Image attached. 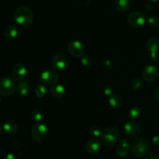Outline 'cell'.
<instances>
[{
    "mask_svg": "<svg viewBox=\"0 0 159 159\" xmlns=\"http://www.w3.org/2000/svg\"><path fill=\"white\" fill-rule=\"evenodd\" d=\"M13 19L20 26H28L34 20V13L27 6H19L14 12Z\"/></svg>",
    "mask_w": 159,
    "mask_h": 159,
    "instance_id": "cell-1",
    "label": "cell"
},
{
    "mask_svg": "<svg viewBox=\"0 0 159 159\" xmlns=\"http://www.w3.org/2000/svg\"><path fill=\"white\" fill-rule=\"evenodd\" d=\"M120 133L117 128L110 126L102 131L101 134V141L107 147H112L116 144L120 140Z\"/></svg>",
    "mask_w": 159,
    "mask_h": 159,
    "instance_id": "cell-2",
    "label": "cell"
},
{
    "mask_svg": "<svg viewBox=\"0 0 159 159\" xmlns=\"http://www.w3.org/2000/svg\"><path fill=\"white\" fill-rule=\"evenodd\" d=\"M132 154L137 157H145L149 151V143L145 138L140 137L134 141L131 147Z\"/></svg>",
    "mask_w": 159,
    "mask_h": 159,
    "instance_id": "cell-3",
    "label": "cell"
},
{
    "mask_svg": "<svg viewBox=\"0 0 159 159\" xmlns=\"http://www.w3.org/2000/svg\"><path fill=\"white\" fill-rule=\"evenodd\" d=\"M48 134V126L42 123H37L33 126L30 131V135L33 140L36 142L43 141L46 139Z\"/></svg>",
    "mask_w": 159,
    "mask_h": 159,
    "instance_id": "cell-4",
    "label": "cell"
},
{
    "mask_svg": "<svg viewBox=\"0 0 159 159\" xmlns=\"http://www.w3.org/2000/svg\"><path fill=\"white\" fill-rule=\"evenodd\" d=\"M17 85L16 81L10 77H4L0 80V95L9 96L16 91Z\"/></svg>",
    "mask_w": 159,
    "mask_h": 159,
    "instance_id": "cell-5",
    "label": "cell"
},
{
    "mask_svg": "<svg viewBox=\"0 0 159 159\" xmlns=\"http://www.w3.org/2000/svg\"><path fill=\"white\" fill-rule=\"evenodd\" d=\"M68 51L73 57L81 59L85 54V48L80 41L72 40L68 44Z\"/></svg>",
    "mask_w": 159,
    "mask_h": 159,
    "instance_id": "cell-6",
    "label": "cell"
},
{
    "mask_svg": "<svg viewBox=\"0 0 159 159\" xmlns=\"http://www.w3.org/2000/svg\"><path fill=\"white\" fill-rule=\"evenodd\" d=\"M143 80L146 82H154L159 76V70L158 67L152 64L145 65L141 73Z\"/></svg>",
    "mask_w": 159,
    "mask_h": 159,
    "instance_id": "cell-7",
    "label": "cell"
},
{
    "mask_svg": "<svg viewBox=\"0 0 159 159\" xmlns=\"http://www.w3.org/2000/svg\"><path fill=\"white\" fill-rule=\"evenodd\" d=\"M127 22L133 27H141L146 23L145 15L138 11L132 12L127 16Z\"/></svg>",
    "mask_w": 159,
    "mask_h": 159,
    "instance_id": "cell-8",
    "label": "cell"
},
{
    "mask_svg": "<svg viewBox=\"0 0 159 159\" xmlns=\"http://www.w3.org/2000/svg\"><path fill=\"white\" fill-rule=\"evenodd\" d=\"M40 79L44 85H54L58 80L59 74L56 70H46L42 72Z\"/></svg>",
    "mask_w": 159,
    "mask_h": 159,
    "instance_id": "cell-9",
    "label": "cell"
},
{
    "mask_svg": "<svg viewBox=\"0 0 159 159\" xmlns=\"http://www.w3.org/2000/svg\"><path fill=\"white\" fill-rule=\"evenodd\" d=\"M147 48L150 52V59L152 62H156L158 57L157 51L159 50V39L156 37H152L148 40Z\"/></svg>",
    "mask_w": 159,
    "mask_h": 159,
    "instance_id": "cell-10",
    "label": "cell"
},
{
    "mask_svg": "<svg viewBox=\"0 0 159 159\" xmlns=\"http://www.w3.org/2000/svg\"><path fill=\"white\" fill-rule=\"evenodd\" d=\"M124 132H125L126 135L130 138H137L138 136L140 135V127L138 125V123H135L133 120H130V121L127 122L124 126Z\"/></svg>",
    "mask_w": 159,
    "mask_h": 159,
    "instance_id": "cell-11",
    "label": "cell"
},
{
    "mask_svg": "<svg viewBox=\"0 0 159 159\" xmlns=\"http://www.w3.org/2000/svg\"><path fill=\"white\" fill-rule=\"evenodd\" d=\"M27 74V70L26 66L23 64L18 62L13 65L12 70V75L13 76V79L17 81H23L26 77Z\"/></svg>",
    "mask_w": 159,
    "mask_h": 159,
    "instance_id": "cell-12",
    "label": "cell"
},
{
    "mask_svg": "<svg viewBox=\"0 0 159 159\" xmlns=\"http://www.w3.org/2000/svg\"><path fill=\"white\" fill-rule=\"evenodd\" d=\"M51 65L55 70L61 71L66 68L68 65V62L66 58L63 55L57 54L54 55L51 59Z\"/></svg>",
    "mask_w": 159,
    "mask_h": 159,
    "instance_id": "cell-13",
    "label": "cell"
},
{
    "mask_svg": "<svg viewBox=\"0 0 159 159\" xmlns=\"http://www.w3.org/2000/svg\"><path fill=\"white\" fill-rule=\"evenodd\" d=\"M130 144L127 140H121L116 143V153L120 157H126L130 150Z\"/></svg>",
    "mask_w": 159,
    "mask_h": 159,
    "instance_id": "cell-14",
    "label": "cell"
},
{
    "mask_svg": "<svg viewBox=\"0 0 159 159\" xmlns=\"http://www.w3.org/2000/svg\"><path fill=\"white\" fill-rule=\"evenodd\" d=\"M101 148V143L98 139H90L85 145L86 151L90 154H96L99 151Z\"/></svg>",
    "mask_w": 159,
    "mask_h": 159,
    "instance_id": "cell-15",
    "label": "cell"
},
{
    "mask_svg": "<svg viewBox=\"0 0 159 159\" xmlns=\"http://www.w3.org/2000/svg\"><path fill=\"white\" fill-rule=\"evenodd\" d=\"M50 92L54 98H62L66 94L65 87L61 84H54L50 88Z\"/></svg>",
    "mask_w": 159,
    "mask_h": 159,
    "instance_id": "cell-16",
    "label": "cell"
},
{
    "mask_svg": "<svg viewBox=\"0 0 159 159\" xmlns=\"http://www.w3.org/2000/svg\"><path fill=\"white\" fill-rule=\"evenodd\" d=\"M2 129L5 132L9 135H13L16 133L19 129V126L16 122L14 121H7L3 124Z\"/></svg>",
    "mask_w": 159,
    "mask_h": 159,
    "instance_id": "cell-17",
    "label": "cell"
},
{
    "mask_svg": "<svg viewBox=\"0 0 159 159\" xmlns=\"http://www.w3.org/2000/svg\"><path fill=\"white\" fill-rule=\"evenodd\" d=\"M3 35H4L5 38L8 39V40H12V39L16 38L18 35V30L15 25H9L5 28L4 31H3Z\"/></svg>",
    "mask_w": 159,
    "mask_h": 159,
    "instance_id": "cell-18",
    "label": "cell"
},
{
    "mask_svg": "<svg viewBox=\"0 0 159 159\" xmlns=\"http://www.w3.org/2000/svg\"><path fill=\"white\" fill-rule=\"evenodd\" d=\"M114 7L118 12H125L130 9V2L129 0H115Z\"/></svg>",
    "mask_w": 159,
    "mask_h": 159,
    "instance_id": "cell-19",
    "label": "cell"
},
{
    "mask_svg": "<svg viewBox=\"0 0 159 159\" xmlns=\"http://www.w3.org/2000/svg\"><path fill=\"white\" fill-rule=\"evenodd\" d=\"M30 90V84L28 81L23 80L17 86V94L20 97H24L28 94Z\"/></svg>",
    "mask_w": 159,
    "mask_h": 159,
    "instance_id": "cell-20",
    "label": "cell"
},
{
    "mask_svg": "<svg viewBox=\"0 0 159 159\" xmlns=\"http://www.w3.org/2000/svg\"><path fill=\"white\" fill-rule=\"evenodd\" d=\"M123 102L124 101H123L122 98L118 94H112L109 98V104L113 108H120L122 106Z\"/></svg>",
    "mask_w": 159,
    "mask_h": 159,
    "instance_id": "cell-21",
    "label": "cell"
},
{
    "mask_svg": "<svg viewBox=\"0 0 159 159\" xmlns=\"http://www.w3.org/2000/svg\"><path fill=\"white\" fill-rule=\"evenodd\" d=\"M31 118L36 123H40L42 118H43V112L40 109H34L31 112Z\"/></svg>",
    "mask_w": 159,
    "mask_h": 159,
    "instance_id": "cell-22",
    "label": "cell"
},
{
    "mask_svg": "<svg viewBox=\"0 0 159 159\" xmlns=\"http://www.w3.org/2000/svg\"><path fill=\"white\" fill-rule=\"evenodd\" d=\"M128 115L131 119H135V118H138L139 115H141V110L138 106H133L129 110Z\"/></svg>",
    "mask_w": 159,
    "mask_h": 159,
    "instance_id": "cell-23",
    "label": "cell"
},
{
    "mask_svg": "<svg viewBox=\"0 0 159 159\" xmlns=\"http://www.w3.org/2000/svg\"><path fill=\"white\" fill-rule=\"evenodd\" d=\"M89 131L90 135L94 137L95 138L101 137V134H102V130H101L100 127H99L98 126H96V125H93V126H90Z\"/></svg>",
    "mask_w": 159,
    "mask_h": 159,
    "instance_id": "cell-24",
    "label": "cell"
},
{
    "mask_svg": "<svg viewBox=\"0 0 159 159\" xmlns=\"http://www.w3.org/2000/svg\"><path fill=\"white\" fill-rule=\"evenodd\" d=\"M47 93V88L43 84H40V85L37 86L35 89V94L38 98H41L45 96Z\"/></svg>",
    "mask_w": 159,
    "mask_h": 159,
    "instance_id": "cell-25",
    "label": "cell"
},
{
    "mask_svg": "<svg viewBox=\"0 0 159 159\" xmlns=\"http://www.w3.org/2000/svg\"><path fill=\"white\" fill-rule=\"evenodd\" d=\"M93 61L92 59L91 56H89V55H84L82 58H81V63L83 66L89 67L93 64Z\"/></svg>",
    "mask_w": 159,
    "mask_h": 159,
    "instance_id": "cell-26",
    "label": "cell"
},
{
    "mask_svg": "<svg viewBox=\"0 0 159 159\" xmlns=\"http://www.w3.org/2000/svg\"><path fill=\"white\" fill-rule=\"evenodd\" d=\"M143 86V79L139 77L134 78L131 81V87L134 90H139Z\"/></svg>",
    "mask_w": 159,
    "mask_h": 159,
    "instance_id": "cell-27",
    "label": "cell"
},
{
    "mask_svg": "<svg viewBox=\"0 0 159 159\" xmlns=\"http://www.w3.org/2000/svg\"><path fill=\"white\" fill-rule=\"evenodd\" d=\"M148 23L152 27H158L159 26V17L157 16H151L148 19Z\"/></svg>",
    "mask_w": 159,
    "mask_h": 159,
    "instance_id": "cell-28",
    "label": "cell"
},
{
    "mask_svg": "<svg viewBox=\"0 0 159 159\" xmlns=\"http://www.w3.org/2000/svg\"><path fill=\"white\" fill-rule=\"evenodd\" d=\"M102 66L104 67V69L109 70H111L113 65H112V62H110L109 59H104V60L102 61Z\"/></svg>",
    "mask_w": 159,
    "mask_h": 159,
    "instance_id": "cell-29",
    "label": "cell"
},
{
    "mask_svg": "<svg viewBox=\"0 0 159 159\" xmlns=\"http://www.w3.org/2000/svg\"><path fill=\"white\" fill-rule=\"evenodd\" d=\"M102 91H103L104 94L108 95V96H111L113 90H112L111 87H110L109 85H105L103 87V88H102Z\"/></svg>",
    "mask_w": 159,
    "mask_h": 159,
    "instance_id": "cell-30",
    "label": "cell"
},
{
    "mask_svg": "<svg viewBox=\"0 0 159 159\" xmlns=\"http://www.w3.org/2000/svg\"><path fill=\"white\" fill-rule=\"evenodd\" d=\"M145 159H159V155L156 153H150L146 155Z\"/></svg>",
    "mask_w": 159,
    "mask_h": 159,
    "instance_id": "cell-31",
    "label": "cell"
},
{
    "mask_svg": "<svg viewBox=\"0 0 159 159\" xmlns=\"http://www.w3.org/2000/svg\"><path fill=\"white\" fill-rule=\"evenodd\" d=\"M152 143L155 146H159V136H155L152 138Z\"/></svg>",
    "mask_w": 159,
    "mask_h": 159,
    "instance_id": "cell-32",
    "label": "cell"
},
{
    "mask_svg": "<svg viewBox=\"0 0 159 159\" xmlns=\"http://www.w3.org/2000/svg\"><path fill=\"white\" fill-rule=\"evenodd\" d=\"M3 159H16V157L13 154H7Z\"/></svg>",
    "mask_w": 159,
    "mask_h": 159,
    "instance_id": "cell-33",
    "label": "cell"
},
{
    "mask_svg": "<svg viewBox=\"0 0 159 159\" xmlns=\"http://www.w3.org/2000/svg\"><path fill=\"white\" fill-rule=\"evenodd\" d=\"M155 97L158 101H159V85L155 89Z\"/></svg>",
    "mask_w": 159,
    "mask_h": 159,
    "instance_id": "cell-34",
    "label": "cell"
},
{
    "mask_svg": "<svg viewBox=\"0 0 159 159\" xmlns=\"http://www.w3.org/2000/svg\"><path fill=\"white\" fill-rule=\"evenodd\" d=\"M147 1L150 3H153V2H158V0H147Z\"/></svg>",
    "mask_w": 159,
    "mask_h": 159,
    "instance_id": "cell-35",
    "label": "cell"
},
{
    "mask_svg": "<svg viewBox=\"0 0 159 159\" xmlns=\"http://www.w3.org/2000/svg\"><path fill=\"white\" fill-rule=\"evenodd\" d=\"M1 130H2V126L1 125H0V132H1Z\"/></svg>",
    "mask_w": 159,
    "mask_h": 159,
    "instance_id": "cell-36",
    "label": "cell"
},
{
    "mask_svg": "<svg viewBox=\"0 0 159 159\" xmlns=\"http://www.w3.org/2000/svg\"><path fill=\"white\" fill-rule=\"evenodd\" d=\"M0 104H1V98H0Z\"/></svg>",
    "mask_w": 159,
    "mask_h": 159,
    "instance_id": "cell-37",
    "label": "cell"
}]
</instances>
